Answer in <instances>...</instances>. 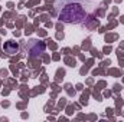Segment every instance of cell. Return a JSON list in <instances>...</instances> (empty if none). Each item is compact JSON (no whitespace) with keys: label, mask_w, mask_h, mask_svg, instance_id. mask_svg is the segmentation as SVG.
<instances>
[{"label":"cell","mask_w":124,"mask_h":122,"mask_svg":"<svg viewBox=\"0 0 124 122\" xmlns=\"http://www.w3.org/2000/svg\"><path fill=\"white\" fill-rule=\"evenodd\" d=\"M55 9L59 19L65 23H82L88 14L84 0H56Z\"/></svg>","instance_id":"cell-1"},{"label":"cell","mask_w":124,"mask_h":122,"mask_svg":"<svg viewBox=\"0 0 124 122\" xmlns=\"http://www.w3.org/2000/svg\"><path fill=\"white\" fill-rule=\"evenodd\" d=\"M26 50L29 52L31 56H38L40 53H43L45 50V43L43 42H39L36 39H32L26 43Z\"/></svg>","instance_id":"cell-2"},{"label":"cell","mask_w":124,"mask_h":122,"mask_svg":"<svg viewBox=\"0 0 124 122\" xmlns=\"http://www.w3.org/2000/svg\"><path fill=\"white\" fill-rule=\"evenodd\" d=\"M3 49H4V52H6L7 55H15V53H17V50H19V45H17L16 42H13V40H9V42H6V43L3 45Z\"/></svg>","instance_id":"cell-3"}]
</instances>
